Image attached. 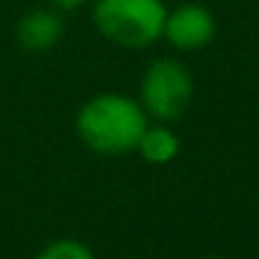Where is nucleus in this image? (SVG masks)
Here are the masks:
<instances>
[{"label":"nucleus","instance_id":"1","mask_svg":"<svg viewBox=\"0 0 259 259\" xmlns=\"http://www.w3.org/2000/svg\"><path fill=\"white\" fill-rule=\"evenodd\" d=\"M148 114L140 101L123 92H101L92 95L75 114V131L90 151L103 156L137 151L142 131L148 125Z\"/></svg>","mask_w":259,"mask_h":259},{"label":"nucleus","instance_id":"2","mask_svg":"<svg viewBox=\"0 0 259 259\" xmlns=\"http://www.w3.org/2000/svg\"><path fill=\"white\" fill-rule=\"evenodd\" d=\"M164 17V0H92L98 34L125 51H142L162 39Z\"/></svg>","mask_w":259,"mask_h":259},{"label":"nucleus","instance_id":"3","mask_svg":"<svg viewBox=\"0 0 259 259\" xmlns=\"http://www.w3.org/2000/svg\"><path fill=\"white\" fill-rule=\"evenodd\" d=\"M192 75L179 59H156L140 78V103L156 123H176L192 103Z\"/></svg>","mask_w":259,"mask_h":259},{"label":"nucleus","instance_id":"4","mask_svg":"<svg viewBox=\"0 0 259 259\" xmlns=\"http://www.w3.org/2000/svg\"><path fill=\"white\" fill-rule=\"evenodd\" d=\"M214 14L201 3H181L173 12H167L162 28V39H167L179 51H201L214 39Z\"/></svg>","mask_w":259,"mask_h":259},{"label":"nucleus","instance_id":"5","mask_svg":"<svg viewBox=\"0 0 259 259\" xmlns=\"http://www.w3.org/2000/svg\"><path fill=\"white\" fill-rule=\"evenodd\" d=\"M17 45L28 53H45L59 45L64 34V23L56 9H31L17 23Z\"/></svg>","mask_w":259,"mask_h":259},{"label":"nucleus","instance_id":"6","mask_svg":"<svg viewBox=\"0 0 259 259\" xmlns=\"http://www.w3.org/2000/svg\"><path fill=\"white\" fill-rule=\"evenodd\" d=\"M179 151H181L179 137L170 128V123H153V125L148 123L140 142H137V153L148 164H170L179 156Z\"/></svg>","mask_w":259,"mask_h":259},{"label":"nucleus","instance_id":"7","mask_svg":"<svg viewBox=\"0 0 259 259\" xmlns=\"http://www.w3.org/2000/svg\"><path fill=\"white\" fill-rule=\"evenodd\" d=\"M36 259H95V251L81 240L62 237V240L48 242V245L36 253Z\"/></svg>","mask_w":259,"mask_h":259},{"label":"nucleus","instance_id":"8","mask_svg":"<svg viewBox=\"0 0 259 259\" xmlns=\"http://www.w3.org/2000/svg\"><path fill=\"white\" fill-rule=\"evenodd\" d=\"M56 12H73V9L84 6V3H90V0H48Z\"/></svg>","mask_w":259,"mask_h":259},{"label":"nucleus","instance_id":"9","mask_svg":"<svg viewBox=\"0 0 259 259\" xmlns=\"http://www.w3.org/2000/svg\"><path fill=\"white\" fill-rule=\"evenodd\" d=\"M209 259H218V256H209Z\"/></svg>","mask_w":259,"mask_h":259}]
</instances>
